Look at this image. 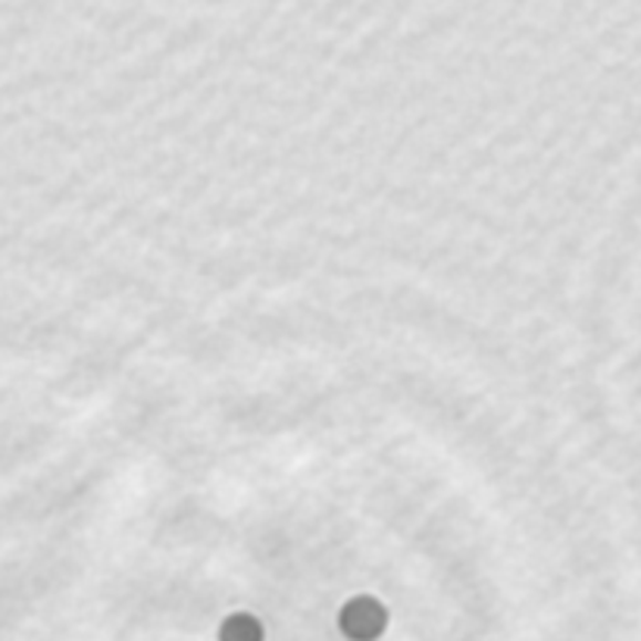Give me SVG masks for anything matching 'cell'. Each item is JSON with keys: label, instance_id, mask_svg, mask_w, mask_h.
<instances>
[{"label": "cell", "instance_id": "obj_1", "mask_svg": "<svg viewBox=\"0 0 641 641\" xmlns=\"http://www.w3.org/2000/svg\"><path fill=\"white\" fill-rule=\"evenodd\" d=\"M389 626V610L370 595L351 598L341 607L339 629L348 641H375Z\"/></svg>", "mask_w": 641, "mask_h": 641}, {"label": "cell", "instance_id": "obj_2", "mask_svg": "<svg viewBox=\"0 0 641 641\" xmlns=\"http://www.w3.org/2000/svg\"><path fill=\"white\" fill-rule=\"evenodd\" d=\"M219 641H263V626L250 613H232L219 626Z\"/></svg>", "mask_w": 641, "mask_h": 641}]
</instances>
